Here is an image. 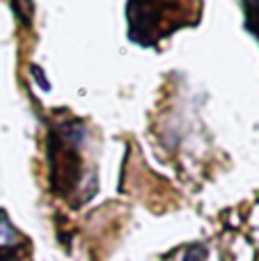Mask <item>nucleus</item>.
<instances>
[{
  "mask_svg": "<svg viewBox=\"0 0 259 261\" xmlns=\"http://www.w3.org/2000/svg\"><path fill=\"white\" fill-rule=\"evenodd\" d=\"M23 234L14 229L9 218L0 213V261H18L21 259Z\"/></svg>",
  "mask_w": 259,
  "mask_h": 261,
  "instance_id": "obj_1",
  "label": "nucleus"
}]
</instances>
